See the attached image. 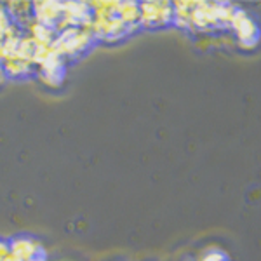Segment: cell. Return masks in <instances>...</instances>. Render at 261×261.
Returning <instances> with one entry per match:
<instances>
[{
	"label": "cell",
	"mask_w": 261,
	"mask_h": 261,
	"mask_svg": "<svg viewBox=\"0 0 261 261\" xmlns=\"http://www.w3.org/2000/svg\"><path fill=\"white\" fill-rule=\"evenodd\" d=\"M39 77L40 81L49 87H60L66 77V66H65V56L58 50L49 49L47 56L39 66Z\"/></svg>",
	"instance_id": "1"
},
{
	"label": "cell",
	"mask_w": 261,
	"mask_h": 261,
	"mask_svg": "<svg viewBox=\"0 0 261 261\" xmlns=\"http://www.w3.org/2000/svg\"><path fill=\"white\" fill-rule=\"evenodd\" d=\"M47 53H49V47L42 45L40 42H37L35 39H32V37H24V39L21 40L18 58L28 61L33 66L35 65L40 66V63L44 61V58L47 56Z\"/></svg>",
	"instance_id": "2"
},
{
	"label": "cell",
	"mask_w": 261,
	"mask_h": 261,
	"mask_svg": "<svg viewBox=\"0 0 261 261\" xmlns=\"http://www.w3.org/2000/svg\"><path fill=\"white\" fill-rule=\"evenodd\" d=\"M35 246V241L28 237H18V239H12L9 242V251H11V258L24 261L27 256L30 254V251Z\"/></svg>",
	"instance_id": "3"
},
{
	"label": "cell",
	"mask_w": 261,
	"mask_h": 261,
	"mask_svg": "<svg viewBox=\"0 0 261 261\" xmlns=\"http://www.w3.org/2000/svg\"><path fill=\"white\" fill-rule=\"evenodd\" d=\"M33 70V65L28 61L21 60V58H14V60H7L4 63V71L9 77H24Z\"/></svg>",
	"instance_id": "4"
},
{
	"label": "cell",
	"mask_w": 261,
	"mask_h": 261,
	"mask_svg": "<svg viewBox=\"0 0 261 261\" xmlns=\"http://www.w3.org/2000/svg\"><path fill=\"white\" fill-rule=\"evenodd\" d=\"M24 261H49V252L42 244L35 242V246H33V249L30 251V254L27 256Z\"/></svg>",
	"instance_id": "5"
},
{
	"label": "cell",
	"mask_w": 261,
	"mask_h": 261,
	"mask_svg": "<svg viewBox=\"0 0 261 261\" xmlns=\"http://www.w3.org/2000/svg\"><path fill=\"white\" fill-rule=\"evenodd\" d=\"M12 27H14V23H12V18H11L9 11H6V9H2V7H0V35L6 37L7 33L11 32Z\"/></svg>",
	"instance_id": "6"
}]
</instances>
